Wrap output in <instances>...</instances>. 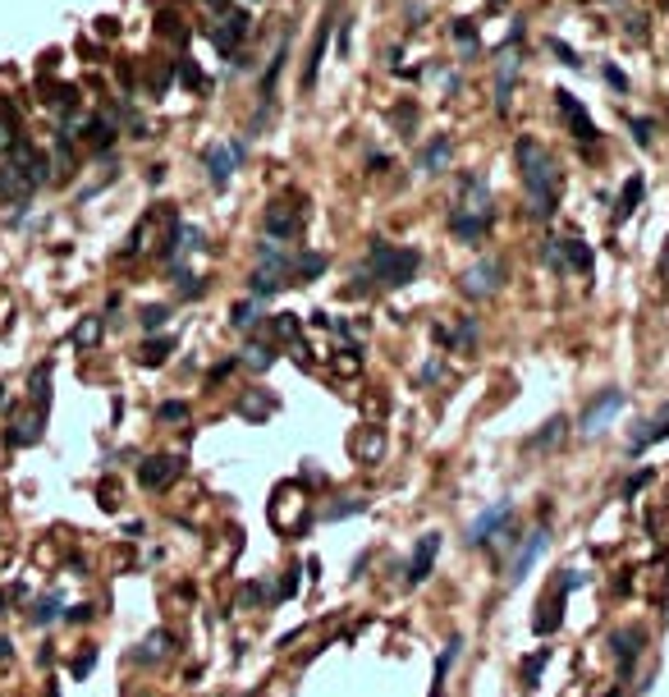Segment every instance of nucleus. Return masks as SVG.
Returning a JSON list of instances; mask_svg holds the SVG:
<instances>
[{
	"label": "nucleus",
	"instance_id": "9",
	"mask_svg": "<svg viewBox=\"0 0 669 697\" xmlns=\"http://www.w3.org/2000/svg\"><path fill=\"white\" fill-rule=\"evenodd\" d=\"M436 555H440V532H427V537H417L413 560H408V587L427 583L431 569H436Z\"/></svg>",
	"mask_w": 669,
	"mask_h": 697
},
{
	"label": "nucleus",
	"instance_id": "6",
	"mask_svg": "<svg viewBox=\"0 0 669 697\" xmlns=\"http://www.w3.org/2000/svg\"><path fill=\"white\" fill-rule=\"evenodd\" d=\"M610 647H615V656H619V675L633 679L637 656H642V647H647V629H642V624H624V629L610 633Z\"/></svg>",
	"mask_w": 669,
	"mask_h": 697
},
{
	"label": "nucleus",
	"instance_id": "42",
	"mask_svg": "<svg viewBox=\"0 0 669 697\" xmlns=\"http://www.w3.org/2000/svg\"><path fill=\"white\" fill-rule=\"evenodd\" d=\"M275 289H280V280H275V276H253V294H257V299H266V294H275Z\"/></svg>",
	"mask_w": 669,
	"mask_h": 697
},
{
	"label": "nucleus",
	"instance_id": "22",
	"mask_svg": "<svg viewBox=\"0 0 669 697\" xmlns=\"http://www.w3.org/2000/svg\"><path fill=\"white\" fill-rule=\"evenodd\" d=\"M564 266L582 271V276H592V248L578 244V239H564Z\"/></svg>",
	"mask_w": 669,
	"mask_h": 697
},
{
	"label": "nucleus",
	"instance_id": "29",
	"mask_svg": "<svg viewBox=\"0 0 669 697\" xmlns=\"http://www.w3.org/2000/svg\"><path fill=\"white\" fill-rule=\"evenodd\" d=\"M170 349H175V340H152V344H143V363H147V367L165 363V358H170Z\"/></svg>",
	"mask_w": 669,
	"mask_h": 697
},
{
	"label": "nucleus",
	"instance_id": "40",
	"mask_svg": "<svg viewBox=\"0 0 669 697\" xmlns=\"http://www.w3.org/2000/svg\"><path fill=\"white\" fill-rule=\"evenodd\" d=\"M454 37H459V42H463V46H477V23L459 19V23H454Z\"/></svg>",
	"mask_w": 669,
	"mask_h": 697
},
{
	"label": "nucleus",
	"instance_id": "30",
	"mask_svg": "<svg viewBox=\"0 0 669 697\" xmlns=\"http://www.w3.org/2000/svg\"><path fill=\"white\" fill-rule=\"evenodd\" d=\"M243 354H248V358H243V363H248V367H257V372L275 363V349H266V344H248Z\"/></svg>",
	"mask_w": 669,
	"mask_h": 697
},
{
	"label": "nucleus",
	"instance_id": "12",
	"mask_svg": "<svg viewBox=\"0 0 669 697\" xmlns=\"http://www.w3.org/2000/svg\"><path fill=\"white\" fill-rule=\"evenodd\" d=\"M546 551V532H532L527 537V546L518 551V560H514V569H509V587H518L527 574H532V565H537V555Z\"/></svg>",
	"mask_w": 669,
	"mask_h": 697
},
{
	"label": "nucleus",
	"instance_id": "7",
	"mask_svg": "<svg viewBox=\"0 0 669 697\" xmlns=\"http://www.w3.org/2000/svg\"><path fill=\"white\" fill-rule=\"evenodd\" d=\"M555 106H560V115L569 120V133H573V138H578V143H587V147H596V138H601V133H596L592 115H587V111L578 106V97L560 88V92H555Z\"/></svg>",
	"mask_w": 669,
	"mask_h": 697
},
{
	"label": "nucleus",
	"instance_id": "26",
	"mask_svg": "<svg viewBox=\"0 0 669 697\" xmlns=\"http://www.w3.org/2000/svg\"><path fill=\"white\" fill-rule=\"evenodd\" d=\"M271 409H275V399H271V395H248V399L239 404V413H243V418H253V422L271 418Z\"/></svg>",
	"mask_w": 669,
	"mask_h": 697
},
{
	"label": "nucleus",
	"instance_id": "15",
	"mask_svg": "<svg viewBox=\"0 0 669 697\" xmlns=\"http://www.w3.org/2000/svg\"><path fill=\"white\" fill-rule=\"evenodd\" d=\"M454 234H459V239H468V244H477V239H486V230H491V216H477V211H454Z\"/></svg>",
	"mask_w": 669,
	"mask_h": 697
},
{
	"label": "nucleus",
	"instance_id": "21",
	"mask_svg": "<svg viewBox=\"0 0 669 697\" xmlns=\"http://www.w3.org/2000/svg\"><path fill=\"white\" fill-rule=\"evenodd\" d=\"M642 189H647V184H642V175H633V179L624 184V198H619V207H615V221H628V216L637 211V202H642Z\"/></svg>",
	"mask_w": 669,
	"mask_h": 697
},
{
	"label": "nucleus",
	"instance_id": "14",
	"mask_svg": "<svg viewBox=\"0 0 669 697\" xmlns=\"http://www.w3.org/2000/svg\"><path fill=\"white\" fill-rule=\"evenodd\" d=\"M514 78H518V56L509 51L505 65H500V78H495V111L509 115V92H514Z\"/></svg>",
	"mask_w": 669,
	"mask_h": 697
},
{
	"label": "nucleus",
	"instance_id": "4",
	"mask_svg": "<svg viewBox=\"0 0 669 697\" xmlns=\"http://www.w3.org/2000/svg\"><path fill=\"white\" fill-rule=\"evenodd\" d=\"M619 409H624V390H619V386L601 390V395H596L592 404L582 409V418H578V432H582V436H601L605 427H610V418H615Z\"/></svg>",
	"mask_w": 669,
	"mask_h": 697
},
{
	"label": "nucleus",
	"instance_id": "37",
	"mask_svg": "<svg viewBox=\"0 0 669 697\" xmlns=\"http://www.w3.org/2000/svg\"><path fill=\"white\" fill-rule=\"evenodd\" d=\"M165 321H170V308H156V303H152V308H143V326H147V331H156V326H165Z\"/></svg>",
	"mask_w": 669,
	"mask_h": 697
},
{
	"label": "nucleus",
	"instance_id": "2",
	"mask_svg": "<svg viewBox=\"0 0 669 697\" xmlns=\"http://www.w3.org/2000/svg\"><path fill=\"white\" fill-rule=\"evenodd\" d=\"M417 266H422V253H417V248H395V244H385V239H376L367 266L358 271L362 285H353V289H367V280H376V285H385V289H399L417 276Z\"/></svg>",
	"mask_w": 669,
	"mask_h": 697
},
{
	"label": "nucleus",
	"instance_id": "45",
	"mask_svg": "<svg viewBox=\"0 0 669 697\" xmlns=\"http://www.w3.org/2000/svg\"><path fill=\"white\" fill-rule=\"evenodd\" d=\"M188 418V404H161V422H184Z\"/></svg>",
	"mask_w": 669,
	"mask_h": 697
},
{
	"label": "nucleus",
	"instance_id": "46",
	"mask_svg": "<svg viewBox=\"0 0 669 697\" xmlns=\"http://www.w3.org/2000/svg\"><path fill=\"white\" fill-rule=\"evenodd\" d=\"M262 597H266V587H262V583H248V587L239 592V601H243V606H257Z\"/></svg>",
	"mask_w": 669,
	"mask_h": 697
},
{
	"label": "nucleus",
	"instance_id": "36",
	"mask_svg": "<svg viewBox=\"0 0 669 697\" xmlns=\"http://www.w3.org/2000/svg\"><path fill=\"white\" fill-rule=\"evenodd\" d=\"M101 340V321H83L74 331V344H97Z\"/></svg>",
	"mask_w": 669,
	"mask_h": 697
},
{
	"label": "nucleus",
	"instance_id": "50",
	"mask_svg": "<svg viewBox=\"0 0 669 697\" xmlns=\"http://www.w3.org/2000/svg\"><path fill=\"white\" fill-rule=\"evenodd\" d=\"M660 276L669 280V248H665V257H660Z\"/></svg>",
	"mask_w": 669,
	"mask_h": 697
},
{
	"label": "nucleus",
	"instance_id": "48",
	"mask_svg": "<svg viewBox=\"0 0 669 697\" xmlns=\"http://www.w3.org/2000/svg\"><path fill=\"white\" fill-rule=\"evenodd\" d=\"M83 620H92V606H74L69 610V624H83Z\"/></svg>",
	"mask_w": 669,
	"mask_h": 697
},
{
	"label": "nucleus",
	"instance_id": "8",
	"mask_svg": "<svg viewBox=\"0 0 669 697\" xmlns=\"http://www.w3.org/2000/svg\"><path fill=\"white\" fill-rule=\"evenodd\" d=\"M179 473H184V464H179L175 454H147V459H143V468H138V477H143V487H147V491L170 487V482H175Z\"/></svg>",
	"mask_w": 669,
	"mask_h": 697
},
{
	"label": "nucleus",
	"instance_id": "25",
	"mask_svg": "<svg viewBox=\"0 0 669 697\" xmlns=\"http://www.w3.org/2000/svg\"><path fill=\"white\" fill-rule=\"evenodd\" d=\"M170 642H175L170 633H152V638H147L143 647H138V652L129 656V661H156V656H165V652H170Z\"/></svg>",
	"mask_w": 669,
	"mask_h": 697
},
{
	"label": "nucleus",
	"instance_id": "19",
	"mask_svg": "<svg viewBox=\"0 0 669 697\" xmlns=\"http://www.w3.org/2000/svg\"><path fill=\"white\" fill-rule=\"evenodd\" d=\"M459 652H463V638H450V642H445V652H440V661H436V688H431V697L445 693V675H450V665L459 661Z\"/></svg>",
	"mask_w": 669,
	"mask_h": 697
},
{
	"label": "nucleus",
	"instance_id": "10",
	"mask_svg": "<svg viewBox=\"0 0 669 697\" xmlns=\"http://www.w3.org/2000/svg\"><path fill=\"white\" fill-rule=\"evenodd\" d=\"M509 519H514V505H509V500H500V505H491L486 514H477V519L468 523V546H486L491 532L500 528V523H509Z\"/></svg>",
	"mask_w": 669,
	"mask_h": 697
},
{
	"label": "nucleus",
	"instance_id": "51",
	"mask_svg": "<svg viewBox=\"0 0 669 697\" xmlns=\"http://www.w3.org/2000/svg\"><path fill=\"white\" fill-rule=\"evenodd\" d=\"M660 5H665V10H669V0H660Z\"/></svg>",
	"mask_w": 669,
	"mask_h": 697
},
{
	"label": "nucleus",
	"instance_id": "3",
	"mask_svg": "<svg viewBox=\"0 0 669 697\" xmlns=\"http://www.w3.org/2000/svg\"><path fill=\"white\" fill-rule=\"evenodd\" d=\"M587 583V574H578V569H564L560 578H555V587H550V597H541V615H537V638H550V633H560V624H564V601H569V592L573 587H582Z\"/></svg>",
	"mask_w": 669,
	"mask_h": 697
},
{
	"label": "nucleus",
	"instance_id": "23",
	"mask_svg": "<svg viewBox=\"0 0 669 697\" xmlns=\"http://www.w3.org/2000/svg\"><path fill=\"white\" fill-rule=\"evenodd\" d=\"M243 33H248V14H230V19H225V28H216V46H220V51H230Z\"/></svg>",
	"mask_w": 669,
	"mask_h": 697
},
{
	"label": "nucleus",
	"instance_id": "38",
	"mask_svg": "<svg viewBox=\"0 0 669 697\" xmlns=\"http://www.w3.org/2000/svg\"><path fill=\"white\" fill-rule=\"evenodd\" d=\"M275 335H285V340H294V335H298V317H294V312H280V317H275Z\"/></svg>",
	"mask_w": 669,
	"mask_h": 697
},
{
	"label": "nucleus",
	"instance_id": "16",
	"mask_svg": "<svg viewBox=\"0 0 669 697\" xmlns=\"http://www.w3.org/2000/svg\"><path fill=\"white\" fill-rule=\"evenodd\" d=\"M207 170H211V184H216V189H225V184H230V175H234L230 147H211V152H207Z\"/></svg>",
	"mask_w": 669,
	"mask_h": 697
},
{
	"label": "nucleus",
	"instance_id": "13",
	"mask_svg": "<svg viewBox=\"0 0 669 697\" xmlns=\"http://www.w3.org/2000/svg\"><path fill=\"white\" fill-rule=\"evenodd\" d=\"M450 156H454V143H450V138H445V133H440L436 143H427V152H422V161H417V170H422V175H440V170L450 166Z\"/></svg>",
	"mask_w": 669,
	"mask_h": 697
},
{
	"label": "nucleus",
	"instance_id": "17",
	"mask_svg": "<svg viewBox=\"0 0 669 697\" xmlns=\"http://www.w3.org/2000/svg\"><path fill=\"white\" fill-rule=\"evenodd\" d=\"M266 230H271L275 239H289V234H298V216L285 207V202H275V207L266 211Z\"/></svg>",
	"mask_w": 669,
	"mask_h": 697
},
{
	"label": "nucleus",
	"instance_id": "32",
	"mask_svg": "<svg viewBox=\"0 0 669 697\" xmlns=\"http://www.w3.org/2000/svg\"><path fill=\"white\" fill-rule=\"evenodd\" d=\"M546 46H550V51H555V56H560V60H564V65H569V69H582L578 51H573L569 42H560V37H546Z\"/></svg>",
	"mask_w": 669,
	"mask_h": 697
},
{
	"label": "nucleus",
	"instance_id": "27",
	"mask_svg": "<svg viewBox=\"0 0 669 697\" xmlns=\"http://www.w3.org/2000/svg\"><path fill=\"white\" fill-rule=\"evenodd\" d=\"M46 386H51V363H42L33 372V409H42V413H46V399H51V390H46Z\"/></svg>",
	"mask_w": 669,
	"mask_h": 697
},
{
	"label": "nucleus",
	"instance_id": "52",
	"mask_svg": "<svg viewBox=\"0 0 669 697\" xmlns=\"http://www.w3.org/2000/svg\"><path fill=\"white\" fill-rule=\"evenodd\" d=\"M0 399H5V390H0Z\"/></svg>",
	"mask_w": 669,
	"mask_h": 697
},
{
	"label": "nucleus",
	"instance_id": "11",
	"mask_svg": "<svg viewBox=\"0 0 669 697\" xmlns=\"http://www.w3.org/2000/svg\"><path fill=\"white\" fill-rule=\"evenodd\" d=\"M656 441H669V404H665V409H660L651 422H642V427H637V432H633V441H628V450H633V454H642L647 445H656Z\"/></svg>",
	"mask_w": 669,
	"mask_h": 697
},
{
	"label": "nucleus",
	"instance_id": "47",
	"mask_svg": "<svg viewBox=\"0 0 669 697\" xmlns=\"http://www.w3.org/2000/svg\"><path fill=\"white\" fill-rule=\"evenodd\" d=\"M92 665H97V652H88V656H78V665H74V675H88Z\"/></svg>",
	"mask_w": 669,
	"mask_h": 697
},
{
	"label": "nucleus",
	"instance_id": "41",
	"mask_svg": "<svg viewBox=\"0 0 669 697\" xmlns=\"http://www.w3.org/2000/svg\"><path fill=\"white\" fill-rule=\"evenodd\" d=\"M605 83H610L615 92H628V74L619 65H605Z\"/></svg>",
	"mask_w": 669,
	"mask_h": 697
},
{
	"label": "nucleus",
	"instance_id": "34",
	"mask_svg": "<svg viewBox=\"0 0 669 697\" xmlns=\"http://www.w3.org/2000/svg\"><path fill=\"white\" fill-rule=\"evenodd\" d=\"M362 509H367V500H344V505H330L326 509V519L335 523V519H349V514H362Z\"/></svg>",
	"mask_w": 669,
	"mask_h": 697
},
{
	"label": "nucleus",
	"instance_id": "44",
	"mask_svg": "<svg viewBox=\"0 0 669 697\" xmlns=\"http://www.w3.org/2000/svg\"><path fill=\"white\" fill-rule=\"evenodd\" d=\"M298 271H303V276H321V271H326V257H298Z\"/></svg>",
	"mask_w": 669,
	"mask_h": 697
},
{
	"label": "nucleus",
	"instance_id": "5",
	"mask_svg": "<svg viewBox=\"0 0 669 697\" xmlns=\"http://www.w3.org/2000/svg\"><path fill=\"white\" fill-rule=\"evenodd\" d=\"M505 276H509V266L500 262V257H486V262H477L468 276H463V294H468V299H491V294H500Z\"/></svg>",
	"mask_w": 669,
	"mask_h": 697
},
{
	"label": "nucleus",
	"instance_id": "1",
	"mask_svg": "<svg viewBox=\"0 0 669 697\" xmlns=\"http://www.w3.org/2000/svg\"><path fill=\"white\" fill-rule=\"evenodd\" d=\"M518 166H523V184H527V202H532V216H555V198H560V175H555V161L537 138H518Z\"/></svg>",
	"mask_w": 669,
	"mask_h": 697
},
{
	"label": "nucleus",
	"instance_id": "39",
	"mask_svg": "<svg viewBox=\"0 0 669 697\" xmlns=\"http://www.w3.org/2000/svg\"><path fill=\"white\" fill-rule=\"evenodd\" d=\"M628 124H633V143L637 147H651V129H656V124H651V120H628Z\"/></svg>",
	"mask_w": 669,
	"mask_h": 697
},
{
	"label": "nucleus",
	"instance_id": "33",
	"mask_svg": "<svg viewBox=\"0 0 669 697\" xmlns=\"http://www.w3.org/2000/svg\"><path fill=\"white\" fill-rule=\"evenodd\" d=\"M381 450H385V436H381V427H372L367 441H358V454H362V459H376Z\"/></svg>",
	"mask_w": 669,
	"mask_h": 697
},
{
	"label": "nucleus",
	"instance_id": "31",
	"mask_svg": "<svg viewBox=\"0 0 669 697\" xmlns=\"http://www.w3.org/2000/svg\"><path fill=\"white\" fill-rule=\"evenodd\" d=\"M541 257H546L550 262V271H569V266H564V239H546V248H541Z\"/></svg>",
	"mask_w": 669,
	"mask_h": 697
},
{
	"label": "nucleus",
	"instance_id": "49",
	"mask_svg": "<svg viewBox=\"0 0 669 697\" xmlns=\"http://www.w3.org/2000/svg\"><path fill=\"white\" fill-rule=\"evenodd\" d=\"M10 656H14V642H10V638H0V661H10Z\"/></svg>",
	"mask_w": 669,
	"mask_h": 697
},
{
	"label": "nucleus",
	"instance_id": "28",
	"mask_svg": "<svg viewBox=\"0 0 669 697\" xmlns=\"http://www.w3.org/2000/svg\"><path fill=\"white\" fill-rule=\"evenodd\" d=\"M60 610H65V606H60V597H42L33 606V624H55V620H60Z\"/></svg>",
	"mask_w": 669,
	"mask_h": 697
},
{
	"label": "nucleus",
	"instance_id": "35",
	"mask_svg": "<svg viewBox=\"0 0 669 697\" xmlns=\"http://www.w3.org/2000/svg\"><path fill=\"white\" fill-rule=\"evenodd\" d=\"M230 321L239 326V331H248V326L257 321V308H253V303H239V308H230Z\"/></svg>",
	"mask_w": 669,
	"mask_h": 697
},
{
	"label": "nucleus",
	"instance_id": "43",
	"mask_svg": "<svg viewBox=\"0 0 669 697\" xmlns=\"http://www.w3.org/2000/svg\"><path fill=\"white\" fill-rule=\"evenodd\" d=\"M651 477H656V473H651V468H642V473H633V477H628V487H624V496H637V491L647 487Z\"/></svg>",
	"mask_w": 669,
	"mask_h": 697
},
{
	"label": "nucleus",
	"instance_id": "20",
	"mask_svg": "<svg viewBox=\"0 0 669 697\" xmlns=\"http://www.w3.org/2000/svg\"><path fill=\"white\" fill-rule=\"evenodd\" d=\"M564 432H569V418H550L546 427H541V432L527 441V450H550V445H560Z\"/></svg>",
	"mask_w": 669,
	"mask_h": 697
},
{
	"label": "nucleus",
	"instance_id": "24",
	"mask_svg": "<svg viewBox=\"0 0 669 697\" xmlns=\"http://www.w3.org/2000/svg\"><path fill=\"white\" fill-rule=\"evenodd\" d=\"M326 37H330V23H321V33H317V42H312V60H308V69H303V88H312V83H317V69H321V56H326Z\"/></svg>",
	"mask_w": 669,
	"mask_h": 697
},
{
	"label": "nucleus",
	"instance_id": "18",
	"mask_svg": "<svg viewBox=\"0 0 669 697\" xmlns=\"http://www.w3.org/2000/svg\"><path fill=\"white\" fill-rule=\"evenodd\" d=\"M546 665H550V647H537V652H532L523 665H518V679H523L527 693L537 688V679H541V670H546Z\"/></svg>",
	"mask_w": 669,
	"mask_h": 697
}]
</instances>
